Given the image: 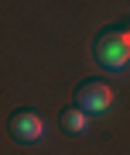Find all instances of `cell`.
<instances>
[{
	"label": "cell",
	"instance_id": "obj_1",
	"mask_svg": "<svg viewBox=\"0 0 130 155\" xmlns=\"http://www.w3.org/2000/svg\"><path fill=\"white\" fill-rule=\"evenodd\" d=\"M92 52L106 72H123L130 66V21L103 28L92 41Z\"/></svg>",
	"mask_w": 130,
	"mask_h": 155
},
{
	"label": "cell",
	"instance_id": "obj_2",
	"mask_svg": "<svg viewBox=\"0 0 130 155\" xmlns=\"http://www.w3.org/2000/svg\"><path fill=\"white\" fill-rule=\"evenodd\" d=\"M76 107H82L86 114H103L113 107V86L103 79H86L76 90Z\"/></svg>",
	"mask_w": 130,
	"mask_h": 155
},
{
	"label": "cell",
	"instance_id": "obj_3",
	"mask_svg": "<svg viewBox=\"0 0 130 155\" xmlns=\"http://www.w3.org/2000/svg\"><path fill=\"white\" fill-rule=\"evenodd\" d=\"M45 131V121L38 110H31V107H21V110H14L11 117V134L17 141H38Z\"/></svg>",
	"mask_w": 130,
	"mask_h": 155
},
{
	"label": "cell",
	"instance_id": "obj_4",
	"mask_svg": "<svg viewBox=\"0 0 130 155\" xmlns=\"http://www.w3.org/2000/svg\"><path fill=\"white\" fill-rule=\"evenodd\" d=\"M89 127V114L82 107H65L62 110V131L65 134H82Z\"/></svg>",
	"mask_w": 130,
	"mask_h": 155
}]
</instances>
